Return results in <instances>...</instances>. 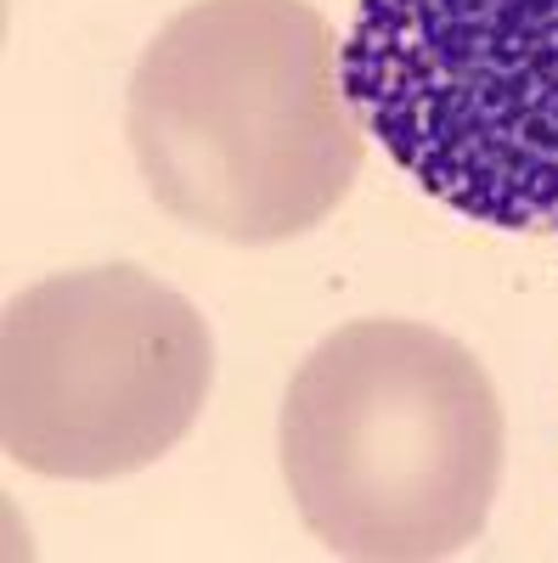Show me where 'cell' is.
<instances>
[{
	"label": "cell",
	"instance_id": "cell-1",
	"mask_svg": "<svg viewBox=\"0 0 558 563\" xmlns=\"http://www.w3.org/2000/svg\"><path fill=\"white\" fill-rule=\"evenodd\" d=\"M333 29L310 0H193L130 74L124 135L153 203L220 243H288L361 175Z\"/></svg>",
	"mask_w": 558,
	"mask_h": 563
},
{
	"label": "cell",
	"instance_id": "cell-2",
	"mask_svg": "<svg viewBox=\"0 0 558 563\" xmlns=\"http://www.w3.org/2000/svg\"><path fill=\"white\" fill-rule=\"evenodd\" d=\"M276 445L305 530L333 558L429 563L485 530L507 417L469 344L366 316L305 355Z\"/></svg>",
	"mask_w": 558,
	"mask_h": 563
},
{
	"label": "cell",
	"instance_id": "cell-3",
	"mask_svg": "<svg viewBox=\"0 0 558 563\" xmlns=\"http://www.w3.org/2000/svg\"><path fill=\"white\" fill-rule=\"evenodd\" d=\"M339 79L417 192L558 238V0H355Z\"/></svg>",
	"mask_w": 558,
	"mask_h": 563
},
{
	"label": "cell",
	"instance_id": "cell-4",
	"mask_svg": "<svg viewBox=\"0 0 558 563\" xmlns=\"http://www.w3.org/2000/svg\"><path fill=\"white\" fill-rule=\"evenodd\" d=\"M209 384V321L135 265L57 271L0 321V445L40 479L153 467L193 434Z\"/></svg>",
	"mask_w": 558,
	"mask_h": 563
}]
</instances>
